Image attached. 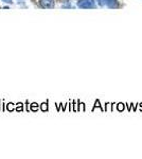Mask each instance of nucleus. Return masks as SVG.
I'll return each instance as SVG.
<instances>
[{
    "label": "nucleus",
    "instance_id": "obj_2",
    "mask_svg": "<svg viewBox=\"0 0 142 159\" xmlns=\"http://www.w3.org/2000/svg\"><path fill=\"white\" fill-rule=\"evenodd\" d=\"M2 2H4V3H9V4H12L13 3V0H1Z\"/></svg>",
    "mask_w": 142,
    "mask_h": 159
},
{
    "label": "nucleus",
    "instance_id": "obj_3",
    "mask_svg": "<svg viewBox=\"0 0 142 159\" xmlns=\"http://www.w3.org/2000/svg\"><path fill=\"white\" fill-rule=\"evenodd\" d=\"M16 1H17V3H18V4H20V5H23L24 0H16Z\"/></svg>",
    "mask_w": 142,
    "mask_h": 159
},
{
    "label": "nucleus",
    "instance_id": "obj_1",
    "mask_svg": "<svg viewBox=\"0 0 142 159\" xmlns=\"http://www.w3.org/2000/svg\"><path fill=\"white\" fill-rule=\"evenodd\" d=\"M41 4L44 8H53L54 1L53 0H41Z\"/></svg>",
    "mask_w": 142,
    "mask_h": 159
}]
</instances>
